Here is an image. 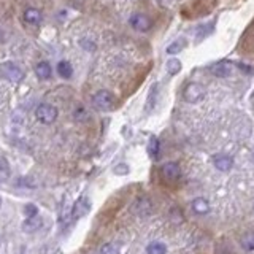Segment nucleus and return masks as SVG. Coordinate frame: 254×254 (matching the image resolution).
I'll list each match as a JSON object with an SVG mask.
<instances>
[{"label": "nucleus", "instance_id": "nucleus-1", "mask_svg": "<svg viewBox=\"0 0 254 254\" xmlns=\"http://www.w3.org/2000/svg\"><path fill=\"white\" fill-rule=\"evenodd\" d=\"M92 105L100 111H110L116 105V99L110 91H105V89H100L92 95Z\"/></svg>", "mask_w": 254, "mask_h": 254}, {"label": "nucleus", "instance_id": "nucleus-2", "mask_svg": "<svg viewBox=\"0 0 254 254\" xmlns=\"http://www.w3.org/2000/svg\"><path fill=\"white\" fill-rule=\"evenodd\" d=\"M59 116V110L51 105V104H42L35 108V118L40 121L42 124H53Z\"/></svg>", "mask_w": 254, "mask_h": 254}, {"label": "nucleus", "instance_id": "nucleus-3", "mask_svg": "<svg viewBox=\"0 0 254 254\" xmlns=\"http://www.w3.org/2000/svg\"><path fill=\"white\" fill-rule=\"evenodd\" d=\"M183 97L188 104H197L205 97V87L199 83H189V85L184 87Z\"/></svg>", "mask_w": 254, "mask_h": 254}, {"label": "nucleus", "instance_id": "nucleus-4", "mask_svg": "<svg viewBox=\"0 0 254 254\" xmlns=\"http://www.w3.org/2000/svg\"><path fill=\"white\" fill-rule=\"evenodd\" d=\"M0 72L11 83H19L24 80V72L13 62H3L2 65H0Z\"/></svg>", "mask_w": 254, "mask_h": 254}, {"label": "nucleus", "instance_id": "nucleus-5", "mask_svg": "<svg viewBox=\"0 0 254 254\" xmlns=\"http://www.w3.org/2000/svg\"><path fill=\"white\" fill-rule=\"evenodd\" d=\"M129 24L132 25V29H135L138 32H148L152 27V21L143 15V13H133L129 18Z\"/></svg>", "mask_w": 254, "mask_h": 254}, {"label": "nucleus", "instance_id": "nucleus-6", "mask_svg": "<svg viewBox=\"0 0 254 254\" xmlns=\"http://www.w3.org/2000/svg\"><path fill=\"white\" fill-rule=\"evenodd\" d=\"M161 173H162V178L165 181H176V180H180V176H181V169H180V165H178L176 162H165L162 165V169H161Z\"/></svg>", "mask_w": 254, "mask_h": 254}, {"label": "nucleus", "instance_id": "nucleus-7", "mask_svg": "<svg viewBox=\"0 0 254 254\" xmlns=\"http://www.w3.org/2000/svg\"><path fill=\"white\" fill-rule=\"evenodd\" d=\"M89 210H91V202H89L87 197H80L76 203L73 205V210H72V218L73 219H80L83 216H86L89 213Z\"/></svg>", "mask_w": 254, "mask_h": 254}, {"label": "nucleus", "instance_id": "nucleus-8", "mask_svg": "<svg viewBox=\"0 0 254 254\" xmlns=\"http://www.w3.org/2000/svg\"><path fill=\"white\" fill-rule=\"evenodd\" d=\"M22 19H24V22L25 24H29V25H40L42 21H43V15H42V11L38 10V8H34V6H29V8H25L24 13H22Z\"/></svg>", "mask_w": 254, "mask_h": 254}, {"label": "nucleus", "instance_id": "nucleus-9", "mask_svg": "<svg viewBox=\"0 0 254 254\" xmlns=\"http://www.w3.org/2000/svg\"><path fill=\"white\" fill-rule=\"evenodd\" d=\"M34 72H35V75H37L38 80L46 81V80L51 78V76H53V67H51L46 61H40V62L35 64Z\"/></svg>", "mask_w": 254, "mask_h": 254}, {"label": "nucleus", "instance_id": "nucleus-10", "mask_svg": "<svg viewBox=\"0 0 254 254\" xmlns=\"http://www.w3.org/2000/svg\"><path fill=\"white\" fill-rule=\"evenodd\" d=\"M213 165L219 171H229L233 167V159L231 156H227V154H214Z\"/></svg>", "mask_w": 254, "mask_h": 254}, {"label": "nucleus", "instance_id": "nucleus-11", "mask_svg": "<svg viewBox=\"0 0 254 254\" xmlns=\"http://www.w3.org/2000/svg\"><path fill=\"white\" fill-rule=\"evenodd\" d=\"M43 226V218L42 216H32V218H25L22 222V231L32 233V232H37L38 229Z\"/></svg>", "mask_w": 254, "mask_h": 254}, {"label": "nucleus", "instance_id": "nucleus-12", "mask_svg": "<svg viewBox=\"0 0 254 254\" xmlns=\"http://www.w3.org/2000/svg\"><path fill=\"white\" fill-rule=\"evenodd\" d=\"M133 213H137L138 216H146L151 213V200L146 199V197H140L133 203Z\"/></svg>", "mask_w": 254, "mask_h": 254}, {"label": "nucleus", "instance_id": "nucleus-13", "mask_svg": "<svg viewBox=\"0 0 254 254\" xmlns=\"http://www.w3.org/2000/svg\"><path fill=\"white\" fill-rule=\"evenodd\" d=\"M210 72L214 76H218V78H227V76L232 73V67L229 62H218L210 67Z\"/></svg>", "mask_w": 254, "mask_h": 254}, {"label": "nucleus", "instance_id": "nucleus-14", "mask_svg": "<svg viewBox=\"0 0 254 254\" xmlns=\"http://www.w3.org/2000/svg\"><path fill=\"white\" fill-rule=\"evenodd\" d=\"M56 72L57 75L64 80H70L73 76V67L68 61H59L56 65Z\"/></svg>", "mask_w": 254, "mask_h": 254}, {"label": "nucleus", "instance_id": "nucleus-15", "mask_svg": "<svg viewBox=\"0 0 254 254\" xmlns=\"http://www.w3.org/2000/svg\"><path fill=\"white\" fill-rule=\"evenodd\" d=\"M190 207H192L194 213L197 214H207L210 212V202L205 197H197V199H194L192 203H190Z\"/></svg>", "mask_w": 254, "mask_h": 254}, {"label": "nucleus", "instance_id": "nucleus-16", "mask_svg": "<svg viewBox=\"0 0 254 254\" xmlns=\"http://www.w3.org/2000/svg\"><path fill=\"white\" fill-rule=\"evenodd\" d=\"M10 175H11V169H10L8 161H6L5 156H0V183L8 181Z\"/></svg>", "mask_w": 254, "mask_h": 254}, {"label": "nucleus", "instance_id": "nucleus-17", "mask_svg": "<svg viewBox=\"0 0 254 254\" xmlns=\"http://www.w3.org/2000/svg\"><path fill=\"white\" fill-rule=\"evenodd\" d=\"M159 152H161V142H159L157 137L152 135L148 142V154L151 156V159H157Z\"/></svg>", "mask_w": 254, "mask_h": 254}, {"label": "nucleus", "instance_id": "nucleus-18", "mask_svg": "<svg viewBox=\"0 0 254 254\" xmlns=\"http://www.w3.org/2000/svg\"><path fill=\"white\" fill-rule=\"evenodd\" d=\"M146 254H167V246L162 241H151L146 246Z\"/></svg>", "mask_w": 254, "mask_h": 254}, {"label": "nucleus", "instance_id": "nucleus-19", "mask_svg": "<svg viewBox=\"0 0 254 254\" xmlns=\"http://www.w3.org/2000/svg\"><path fill=\"white\" fill-rule=\"evenodd\" d=\"M184 48H186V40H184V38H178V40H175L173 43H170L167 46V53L173 56V54L181 53Z\"/></svg>", "mask_w": 254, "mask_h": 254}, {"label": "nucleus", "instance_id": "nucleus-20", "mask_svg": "<svg viewBox=\"0 0 254 254\" xmlns=\"http://www.w3.org/2000/svg\"><path fill=\"white\" fill-rule=\"evenodd\" d=\"M240 245L245 251H253L254 250V232L245 233L240 240Z\"/></svg>", "mask_w": 254, "mask_h": 254}, {"label": "nucleus", "instance_id": "nucleus-21", "mask_svg": "<svg viewBox=\"0 0 254 254\" xmlns=\"http://www.w3.org/2000/svg\"><path fill=\"white\" fill-rule=\"evenodd\" d=\"M167 72H169V75H171V76H175V75H178L181 72V62L178 61V59H169L167 61Z\"/></svg>", "mask_w": 254, "mask_h": 254}, {"label": "nucleus", "instance_id": "nucleus-22", "mask_svg": "<svg viewBox=\"0 0 254 254\" xmlns=\"http://www.w3.org/2000/svg\"><path fill=\"white\" fill-rule=\"evenodd\" d=\"M156 100H157V85H152L148 95V102H146V110L148 111L152 110V106L156 105Z\"/></svg>", "mask_w": 254, "mask_h": 254}, {"label": "nucleus", "instance_id": "nucleus-23", "mask_svg": "<svg viewBox=\"0 0 254 254\" xmlns=\"http://www.w3.org/2000/svg\"><path fill=\"white\" fill-rule=\"evenodd\" d=\"M113 173L118 175V176H126V175L130 173V167H129L127 164H124V162H121V164H118V165H114Z\"/></svg>", "mask_w": 254, "mask_h": 254}, {"label": "nucleus", "instance_id": "nucleus-24", "mask_svg": "<svg viewBox=\"0 0 254 254\" xmlns=\"http://www.w3.org/2000/svg\"><path fill=\"white\" fill-rule=\"evenodd\" d=\"M24 214H25V218L37 216L38 214V207L35 205V203H27V205H24Z\"/></svg>", "mask_w": 254, "mask_h": 254}, {"label": "nucleus", "instance_id": "nucleus-25", "mask_svg": "<svg viewBox=\"0 0 254 254\" xmlns=\"http://www.w3.org/2000/svg\"><path fill=\"white\" fill-rule=\"evenodd\" d=\"M100 253L102 254H119V248L113 243H105L100 248Z\"/></svg>", "mask_w": 254, "mask_h": 254}, {"label": "nucleus", "instance_id": "nucleus-26", "mask_svg": "<svg viewBox=\"0 0 254 254\" xmlns=\"http://www.w3.org/2000/svg\"><path fill=\"white\" fill-rule=\"evenodd\" d=\"M80 44H81V48H85L86 51H89V53L95 49V43H92L89 38H83V40L80 42Z\"/></svg>", "mask_w": 254, "mask_h": 254}, {"label": "nucleus", "instance_id": "nucleus-27", "mask_svg": "<svg viewBox=\"0 0 254 254\" xmlns=\"http://www.w3.org/2000/svg\"><path fill=\"white\" fill-rule=\"evenodd\" d=\"M75 118H76V119H86V118H87V111H86L83 106H78V108L75 110Z\"/></svg>", "mask_w": 254, "mask_h": 254}, {"label": "nucleus", "instance_id": "nucleus-28", "mask_svg": "<svg viewBox=\"0 0 254 254\" xmlns=\"http://www.w3.org/2000/svg\"><path fill=\"white\" fill-rule=\"evenodd\" d=\"M2 40H3V34H2V30H0V43H2Z\"/></svg>", "mask_w": 254, "mask_h": 254}, {"label": "nucleus", "instance_id": "nucleus-29", "mask_svg": "<svg viewBox=\"0 0 254 254\" xmlns=\"http://www.w3.org/2000/svg\"><path fill=\"white\" fill-rule=\"evenodd\" d=\"M0 207H2V199H0Z\"/></svg>", "mask_w": 254, "mask_h": 254}]
</instances>
